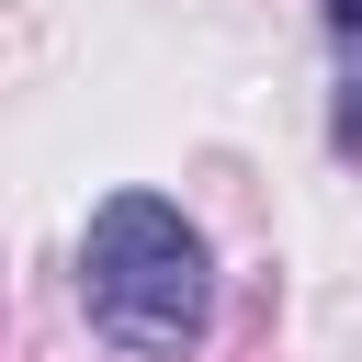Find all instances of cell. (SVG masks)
Returning a JSON list of instances; mask_svg holds the SVG:
<instances>
[{
    "instance_id": "cell-3",
    "label": "cell",
    "mask_w": 362,
    "mask_h": 362,
    "mask_svg": "<svg viewBox=\"0 0 362 362\" xmlns=\"http://www.w3.org/2000/svg\"><path fill=\"white\" fill-rule=\"evenodd\" d=\"M328 23H339V34H362V0H328Z\"/></svg>"
},
{
    "instance_id": "cell-1",
    "label": "cell",
    "mask_w": 362,
    "mask_h": 362,
    "mask_svg": "<svg viewBox=\"0 0 362 362\" xmlns=\"http://www.w3.org/2000/svg\"><path fill=\"white\" fill-rule=\"evenodd\" d=\"M79 294H90V328H102V339L170 362V351H192L204 317H215V260H204V238H192L181 204L113 192V204L90 215V238H79Z\"/></svg>"
},
{
    "instance_id": "cell-2",
    "label": "cell",
    "mask_w": 362,
    "mask_h": 362,
    "mask_svg": "<svg viewBox=\"0 0 362 362\" xmlns=\"http://www.w3.org/2000/svg\"><path fill=\"white\" fill-rule=\"evenodd\" d=\"M328 136H339V147H351V158H362V79H351V90H339V124H328Z\"/></svg>"
}]
</instances>
